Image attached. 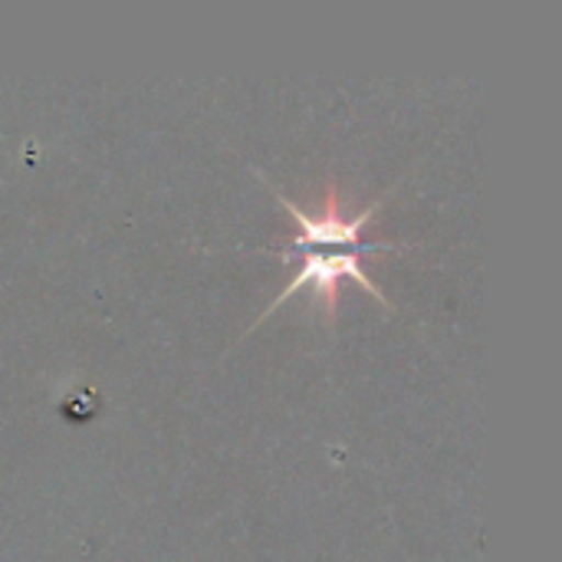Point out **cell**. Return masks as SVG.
Segmentation results:
<instances>
[{"label": "cell", "mask_w": 562, "mask_h": 562, "mask_svg": "<svg viewBox=\"0 0 562 562\" xmlns=\"http://www.w3.org/2000/svg\"><path fill=\"white\" fill-rule=\"evenodd\" d=\"M277 198H280L283 211L290 214L293 227H296V234L290 237V247H286V250H277L283 260H293V257L313 254V250H402V244H366V240H362V231H366V224L375 217V211L382 207V198L372 201V204H369L366 211H359V214H346V211H342L339 191H336L333 181H329L326 201H323V207H319L316 214L296 207V204L286 201L280 191H277Z\"/></svg>", "instance_id": "6da1fadb"}, {"label": "cell", "mask_w": 562, "mask_h": 562, "mask_svg": "<svg viewBox=\"0 0 562 562\" xmlns=\"http://www.w3.org/2000/svg\"><path fill=\"white\" fill-rule=\"evenodd\" d=\"M362 254H382V250H313V254H300V267L293 273V280L286 283V290L270 303L267 316H273L277 306H283L293 293L300 290H313L319 296V303L326 306V316L333 319L336 310H339V283L342 280H356L372 300H379L382 306H389L385 293L366 277L362 270ZM296 260V257H293ZM263 316V319H267ZM260 319V323H263Z\"/></svg>", "instance_id": "7a4b0ae2"}]
</instances>
